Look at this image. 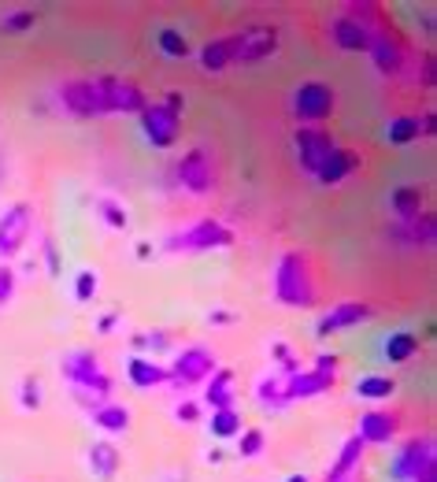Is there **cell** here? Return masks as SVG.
Wrapping results in <instances>:
<instances>
[{
	"label": "cell",
	"mask_w": 437,
	"mask_h": 482,
	"mask_svg": "<svg viewBox=\"0 0 437 482\" xmlns=\"http://www.w3.org/2000/svg\"><path fill=\"white\" fill-rule=\"evenodd\" d=\"M270 293L282 308H315L319 301V290H315V279H311V263L300 249H290L279 256L275 263V275H270Z\"/></svg>",
	"instance_id": "cell-1"
},
{
	"label": "cell",
	"mask_w": 437,
	"mask_h": 482,
	"mask_svg": "<svg viewBox=\"0 0 437 482\" xmlns=\"http://www.w3.org/2000/svg\"><path fill=\"white\" fill-rule=\"evenodd\" d=\"M182 112H186V97L178 89H168L163 100H148L145 108L137 112V127H141V138L168 152L178 145V134H182Z\"/></svg>",
	"instance_id": "cell-2"
},
{
	"label": "cell",
	"mask_w": 437,
	"mask_h": 482,
	"mask_svg": "<svg viewBox=\"0 0 437 482\" xmlns=\"http://www.w3.org/2000/svg\"><path fill=\"white\" fill-rule=\"evenodd\" d=\"M227 45H230V67H256V64H267L270 56H279L282 30L270 23H252L227 34Z\"/></svg>",
	"instance_id": "cell-3"
},
{
	"label": "cell",
	"mask_w": 437,
	"mask_h": 482,
	"mask_svg": "<svg viewBox=\"0 0 437 482\" xmlns=\"http://www.w3.org/2000/svg\"><path fill=\"white\" fill-rule=\"evenodd\" d=\"M60 374L71 383V390H86V394H93V397H107V401H112L116 383H112V374L104 371L97 349H71V353L60 360Z\"/></svg>",
	"instance_id": "cell-4"
},
{
	"label": "cell",
	"mask_w": 437,
	"mask_h": 482,
	"mask_svg": "<svg viewBox=\"0 0 437 482\" xmlns=\"http://www.w3.org/2000/svg\"><path fill=\"white\" fill-rule=\"evenodd\" d=\"M230 245H234V231L223 220H215V216H204V220H197V223H189V227L163 238V249H168V252H189V256L230 249Z\"/></svg>",
	"instance_id": "cell-5"
},
{
	"label": "cell",
	"mask_w": 437,
	"mask_h": 482,
	"mask_svg": "<svg viewBox=\"0 0 437 482\" xmlns=\"http://www.w3.org/2000/svg\"><path fill=\"white\" fill-rule=\"evenodd\" d=\"M56 104L71 119H104L107 116V100L100 89V78H67L56 86Z\"/></svg>",
	"instance_id": "cell-6"
},
{
	"label": "cell",
	"mask_w": 437,
	"mask_h": 482,
	"mask_svg": "<svg viewBox=\"0 0 437 482\" xmlns=\"http://www.w3.org/2000/svg\"><path fill=\"white\" fill-rule=\"evenodd\" d=\"M290 108H293V116H297L300 127H322L326 119L338 112V89L330 82H319V78L300 82L293 89Z\"/></svg>",
	"instance_id": "cell-7"
},
{
	"label": "cell",
	"mask_w": 437,
	"mask_h": 482,
	"mask_svg": "<svg viewBox=\"0 0 437 482\" xmlns=\"http://www.w3.org/2000/svg\"><path fill=\"white\" fill-rule=\"evenodd\" d=\"M338 353H319L315 356V367H304L297 371L293 379H286V401H311V397H322L338 386Z\"/></svg>",
	"instance_id": "cell-8"
},
{
	"label": "cell",
	"mask_w": 437,
	"mask_h": 482,
	"mask_svg": "<svg viewBox=\"0 0 437 482\" xmlns=\"http://www.w3.org/2000/svg\"><path fill=\"white\" fill-rule=\"evenodd\" d=\"M218 367L215 353L204 349V345H186L182 353L171 356L168 364V383L175 390H193V386H204L208 383V374Z\"/></svg>",
	"instance_id": "cell-9"
},
{
	"label": "cell",
	"mask_w": 437,
	"mask_h": 482,
	"mask_svg": "<svg viewBox=\"0 0 437 482\" xmlns=\"http://www.w3.org/2000/svg\"><path fill=\"white\" fill-rule=\"evenodd\" d=\"M175 182H178L186 193H193V197L215 193L218 175H215V164H211V152L200 149V145L186 149V152L175 159Z\"/></svg>",
	"instance_id": "cell-10"
},
{
	"label": "cell",
	"mask_w": 437,
	"mask_h": 482,
	"mask_svg": "<svg viewBox=\"0 0 437 482\" xmlns=\"http://www.w3.org/2000/svg\"><path fill=\"white\" fill-rule=\"evenodd\" d=\"M30 231H34V204L15 200L0 211V263H12L26 249Z\"/></svg>",
	"instance_id": "cell-11"
},
{
	"label": "cell",
	"mask_w": 437,
	"mask_h": 482,
	"mask_svg": "<svg viewBox=\"0 0 437 482\" xmlns=\"http://www.w3.org/2000/svg\"><path fill=\"white\" fill-rule=\"evenodd\" d=\"M381 238L397 249H404V252H426L437 241V220H433V211H422L419 220H408V223L393 220V223L381 227Z\"/></svg>",
	"instance_id": "cell-12"
},
{
	"label": "cell",
	"mask_w": 437,
	"mask_h": 482,
	"mask_svg": "<svg viewBox=\"0 0 437 482\" xmlns=\"http://www.w3.org/2000/svg\"><path fill=\"white\" fill-rule=\"evenodd\" d=\"M338 149L334 134L330 130H322V127H297L293 130V152H297V168L311 179L319 168H322V159L330 156Z\"/></svg>",
	"instance_id": "cell-13"
},
{
	"label": "cell",
	"mask_w": 437,
	"mask_h": 482,
	"mask_svg": "<svg viewBox=\"0 0 437 482\" xmlns=\"http://www.w3.org/2000/svg\"><path fill=\"white\" fill-rule=\"evenodd\" d=\"M97 78H100V89L107 100V116H137L148 104L145 89L123 75H97Z\"/></svg>",
	"instance_id": "cell-14"
},
{
	"label": "cell",
	"mask_w": 437,
	"mask_h": 482,
	"mask_svg": "<svg viewBox=\"0 0 437 482\" xmlns=\"http://www.w3.org/2000/svg\"><path fill=\"white\" fill-rule=\"evenodd\" d=\"M367 56H371V64H374V71L381 75V78H397L401 71H404V45H401V37L381 23L378 30H371V48H367Z\"/></svg>",
	"instance_id": "cell-15"
},
{
	"label": "cell",
	"mask_w": 437,
	"mask_h": 482,
	"mask_svg": "<svg viewBox=\"0 0 437 482\" xmlns=\"http://www.w3.org/2000/svg\"><path fill=\"white\" fill-rule=\"evenodd\" d=\"M371 315H374L371 304H363V301H341V304L326 308V312L315 319V338H334V334H341V331H352V327L367 323Z\"/></svg>",
	"instance_id": "cell-16"
},
{
	"label": "cell",
	"mask_w": 437,
	"mask_h": 482,
	"mask_svg": "<svg viewBox=\"0 0 437 482\" xmlns=\"http://www.w3.org/2000/svg\"><path fill=\"white\" fill-rule=\"evenodd\" d=\"M360 168H363V156H360L356 149H345V145H338L330 156L322 159V168L311 175V182H315L319 190H334V186L349 182V179H352Z\"/></svg>",
	"instance_id": "cell-17"
},
{
	"label": "cell",
	"mask_w": 437,
	"mask_h": 482,
	"mask_svg": "<svg viewBox=\"0 0 437 482\" xmlns=\"http://www.w3.org/2000/svg\"><path fill=\"white\" fill-rule=\"evenodd\" d=\"M430 460H437V456H433V438H430V435L408 438V442L401 446V453L393 456V464H390V478H393V482H412Z\"/></svg>",
	"instance_id": "cell-18"
},
{
	"label": "cell",
	"mask_w": 437,
	"mask_h": 482,
	"mask_svg": "<svg viewBox=\"0 0 437 482\" xmlns=\"http://www.w3.org/2000/svg\"><path fill=\"white\" fill-rule=\"evenodd\" d=\"M401 431V415L393 408H367L356 423V438L363 446H390Z\"/></svg>",
	"instance_id": "cell-19"
},
{
	"label": "cell",
	"mask_w": 437,
	"mask_h": 482,
	"mask_svg": "<svg viewBox=\"0 0 437 482\" xmlns=\"http://www.w3.org/2000/svg\"><path fill=\"white\" fill-rule=\"evenodd\" d=\"M437 134V112L426 108L419 116H397L386 123V141L390 145H415L422 138H433Z\"/></svg>",
	"instance_id": "cell-20"
},
{
	"label": "cell",
	"mask_w": 437,
	"mask_h": 482,
	"mask_svg": "<svg viewBox=\"0 0 437 482\" xmlns=\"http://www.w3.org/2000/svg\"><path fill=\"white\" fill-rule=\"evenodd\" d=\"M326 34H330V45L341 48V52H363L367 56V48H371V26H363L360 19H352L345 12L330 19Z\"/></svg>",
	"instance_id": "cell-21"
},
{
	"label": "cell",
	"mask_w": 437,
	"mask_h": 482,
	"mask_svg": "<svg viewBox=\"0 0 437 482\" xmlns=\"http://www.w3.org/2000/svg\"><path fill=\"white\" fill-rule=\"evenodd\" d=\"M86 467L93 478L100 482H116V475L123 471V449L112 442V438H97L89 449H86Z\"/></svg>",
	"instance_id": "cell-22"
},
{
	"label": "cell",
	"mask_w": 437,
	"mask_h": 482,
	"mask_svg": "<svg viewBox=\"0 0 437 482\" xmlns=\"http://www.w3.org/2000/svg\"><path fill=\"white\" fill-rule=\"evenodd\" d=\"M204 401V408H211V412H218V408H238L234 401H238V394H234V371L230 367H215L211 374H208V383H204V394H200Z\"/></svg>",
	"instance_id": "cell-23"
},
{
	"label": "cell",
	"mask_w": 437,
	"mask_h": 482,
	"mask_svg": "<svg viewBox=\"0 0 437 482\" xmlns=\"http://www.w3.org/2000/svg\"><path fill=\"white\" fill-rule=\"evenodd\" d=\"M127 379L134 390H156V386H168V364H159L152 356H137L130 353L127 360Z\"/></svg>",
	"instance_id": "cell-24"
},
{
	"label": "cell",
	"mask_w": 437,
	"mask_h": 482,
	"mask_svg": "<svg viewBox=\"0 0 437 482\" xmlns=\"http://www.w3.org/2000/svg\"><path fill=\"white\" fill-rule=\"evenodd\" d=\"M363 456H367V446H363L356 435H352V438H345V442H341V449H338V456H334V464L326 467V478H322V482H345V478L360 475Z\"/></svg>",
	"instance_id": "cell-25"
},
{
	"label": "cell",
	"mask_w": 437,
	"mask_h": 482,
	"mask_svg": "<svg viewBox=\"0 0 437 482\" xmlns=\"http://www.w3.org/2000/svg\"><path fill=\"white\" fill-rule=\"evenodd\" d=\"M89 419H93V426H97V431H100L104 438H119V435H127V431H130V423H134L130 408L119 405V401H104L97 412H89Z\"/></svg>",
	"instance_id": "cell-26"
},
{
	"label": "cell",
	"mask_w": 437,
	"mask_h": 482,
	"mask_svg": "<svg viewBox=\"0 0 437 482\" xmlns=\"http://www.w3.org/2000/svg\"><path fill=\"white\" fill-rule=\"evenodd\" d=\"M390 211H393V220H397V223L419 220L422 211H426V190H422V186H412V182L397 186V190L390 193Z\"/></svg>",
	"instance_id": "cell-27"
},
{
	"label": "cell",
	"mask_w": 437,
	"mask_h": 482,
	"mask_svg": "<svg viewBox=\"0 0 437 482\" xmlns=\"http://www.w3.org/2000/svg\"><path fill=\"white\" fill-rule=\"evenodd\" d=\"M419 349H422V338L415 331H393L381 342V356L390 364H408L412 356H419Z\"/></svg>",
	"instance_id": "cell-28"
},
{
	"label": "cell",
	"mask_w": 437,
	"mask_h": 482,
	"mask_svg": "<svg viewBox=\"0 0 437 482\" xmlns=\"http://www.w3.org/2000/svg\"><path fill=\"white\" fill-rule=\"evenodd\" d=\"M352 394L360 401H371V405H381V401H390L397 397V379H390V374H363V379H356Z\"/></svg>",
	"instance_id": "cell-29"
},
{
	"label": "cell",
	"mask_w": 437,
	"mask_h": 482,
	"mask_svg": "<svg viewBox=\"0 0 437 482\" xmlns=\"http://www.w3.org/2000/svg\"><path fill=\"white\" fill-rule=\"evenodd\" d=\"M197 60H200V71L204 75H223L230 67V45H227V37L204 41L200 52H197Z\"/></svg>",
	"instance_id": "cell-30"
},
{
	"label": "cell",
	"mask_w": 437,
	"mask_h": 482,
	"mask_svg": "<svg viewBox=\"0 0 437 482\" xmlns=\"http://www.w3.org/2000/svg\"><path fill=\"white\" fill-rule=\"evenodd\" d=\"M156 48L163 52L168 60H189L193 56V45L178 26H159L156 30Z\"/></svg>",
	"instance_id": "cell-31"
},
{
	"label": "cell",
	"mask_w": 437,
	"mask_h": 482,
	"mask_svg": "<svg viewBox=\"0 0 437 482\" xmlns=\"http://www.w3.org/2000/svg\"><path fill=\"white\" fill-rule=\"evenodd\" d=\"M256 401L263 408H270V412L290 408V401H286V379H282V374H263V379L256 383Z\"/></svg>",
	"instance_id": "cell-32"
},
{
	"label": "cell",
	"mask_w": 437,
	"mask_h": 482,
	"mask_svg": "<svg viewBox=\"0 0 437 482\" xmlns=\"http://www.w3.org/2000/svg\"><path fill=\"white\" fill-rule=\"evenodd\" d=\"M208 431H211V438H218V442H230V438H238V435L245 431L241 412H238V408H218V412H211Z\"/></svg>",
	"instance_id": "cell-33"
},
{
	"label": "cell",
	"mask_w": 437,
	"mask_h": 482,
	"mask_svg": "<svg viewBox=\"0 0 437 482\" xmlns=\"http://www.w3.org/2000/svg\"><path fill=\"white\" fill-rule=\"evenodd\" d=\"M93 204H97V216H100V223L107 231H127L130 227V208L123 200H116V197H97Z\"/></svg>",
	"instance_id": "cell-34"
},
{
	"label": "cell",
	"mask_w": 437,
	"mask_h": 482,
	"mask_svg": "<svg viewBox=\"0 0 437 482\" xmlns=\"http://www.w3.org/2000/svg\"><path fill=\"white\" fill-rule=\"evenodd\" d=\"M37 12L34 8H8V12H0V34H8V37H23L37 26Z\"/></svg>",
	"instance_id": "cell-35"
},
{
	"label": "cell",
	"mask_w": 437,
	"mask_h": 482,
	"mask_svg": "<svg viewBox=\"0 0 437 482\" xmlns=\"http://www.w3.org/2000/svg\"><path fill=\"white\" fill-rule=\"evenodd\" d=\"M130 349H134L137 356H152V360H156V353L171 349V338H168V331H137V334L130 338Z\"/></svg>",
	"instance_id": "cell-36"
},
{
	"label": "cell",
	"mask_w": 437,
	"mask_h": 482,
	"mask_svg": "<svg viewBox=\"0 0 437 482\" xmlns=\"http://www.w3.org/2000/svg\"><path fill=\"white\" fill-rule=\"evenodd\" d=\"M41 405H45V383H41V374H23V379H19V408L37 412Z\"/></svg>",
	"instance_id": "cell-37"
},
{
	"label": "cell",
	"mask_w": 437,
	"mask_h": 482,
	"mask_svg": "<svg viewBox=\"0 0 437 482\" xmlns=\"http://www.w3.org/2000/svg\"><path fill=\"white\" fill-rule=\"evenodd\" d=\"M270 360L279 364V374L282 379H293L297 371H304V364H300V356L286 345V342H270Z\"/></svg>",
	"instance_id": "cell-38"
},
{
	"label": "cell",
	"mask_w": 437,
	"mask_h": 482,
	"mask_svg": "<svg viewBox=\"0 0 437 482\" xmlns=\"http://www.w3.org/2000/svg\"><path fill=\"white\" fill-rule=\"evenodd\" d=\"M263 449H267V435L259 426H245L238 435V456L241 460H256V456H263Z\"/></svg>",
	"instance_id": "cell-39"
},
{
	"label": "cell",
	"mask_w": 437,
	"mask_h": 482,
	"mask_svg": "<svg viewBox=\"0 0 437 482\" xmlns=\"http://www.w3.org/2000/svg\"><path fill=\"white\" fill-rule=\"evenodd\" d=\"M97 293H100V275L89 272V267H82V272L75 275V301L78 304H93Z\"/></svg>",
	"instance_id": "cell-40"
},
{
	"label": "cell",
	"mask_w": 437,
	"mask_h": 482,
	"mask_svg": "<svg viewBox=\"0 0 437 482\" xmlns=\"http://www.w3.org/2000/svg\"><path fill=\"white\" fill-rule=\"evenodd\" d=\"M41 260H45V272H48L52 279H60L64 260H60V245H56V238H52L48 231L41 234Z\"/></svg>",
	"instance_id": "cell-41"
},
{
	"label": "cell",
	"mask_w": 437,
	"mask_h": 482,
	"mask_svg": "<svg viewBox=\"0 0 437 482\" xmlns=\"http://www.w3.org/2000/svg\"><path fill=\"white\" fill-rule=\"evenodd\" d=\"M19 290V272L12 263H0V308H8Z\"/></svg>",
	"instance_id": "cell-42"
},
{
	"label": "cell",
	"mask_w": 437,
	"mask_h": 482,
	"mask_svg": "<svg viewBox=\"0 0 437 482\" xmlns=\"http://www.w3.org/2000/svg\"><path fill=\"white\" fill-rule=\"evenodd\" d=\"M200 415H204V405H200V401H193V397H182V401L175 405V419H178L182 426H197V423H200Z\"/></svg>",
	"instance_id": "cell-43"
},
{
	"label": "cell",
	"mask_w": 437,
	"mask_h": 482,
	"mask_svg": "<svg viewBox=\"0 0 437 482\" xmlns=\"http://www.w3.org/2000/svg\"><path fill=\"white\" fill-rule=\"evenodd\" d=\"M433 67H437V64H433V52L426 48L422 56L415 60V75H419V82H422L426 89H433V82H437V71H433Z\"/></svg>",
	"instance_id": "cell-44"
},
{
	"label": "cell",
	"mask_w": 437,
	"mask_h": 482,
	"mask_svg": "<svg viewBox=\"0 0 437 482\" xmlns=\"http://www.w3.org/2000/svg\"><path fill=\"white\" fill-rule=\"evenodd\" d=\"M208 323L211 327H230V323H238V312H230V308H211L208 312Z\"/></svg>",
	"instance_id": "cell-45"
},
{
	"label": "cell",
	"mask_w": 437,
	"mask_h": 482,
	"mask_svg": "<svg viewBox=\"0 0 437 482\" xmlns=\"http://www.w3.org/2000/svg\"><path fill=\"white\" fill-rule=\"evenodd\" d=\"M119 319H123V312H119V308H116V312H104V315L97 319V334H104V338H107V334H112V331L119 327Z\"/></svg>",
	"instance_id": "cell-46"
},
{
	"label": "cell",
	"mask_w": 437,
	"mask_h": 482,
	"mask_svg": "<svg viewBox=\"0 0 437 482\" xmlns=\"http://www.w3.org/2000/svg\"><path fill=\"white\" fill-rule=\"evenodd\" d=\"M134 260H141V263L152 260V241H148V238H141V241L134 245Z\"/></svg>",
	"instance_id": "cell-47"
},
{
	"label": "cell",
	"mask_w": 437,
	"mask_h": 482,
	"mask_svg": "<svg viewBox=\"0 0 437 482\" xmlns=\"http://www.w3.org/2000/svg\"><path fill=\"white\" fill-rule=\"evenodd\" d=\"M412 482H437V460H430V464H426V467H422Z\"/></svg>",
	"instance_id": "cell-48"
},
{
	"label": "cell",
	"mask_w": 437,
	"mask_h": 482,
	"mask_svg": "<svg viewBox=\"0 0 437 482\" xmlns=\"http://www.w3.org/2000/svg\"><path fill=\"white\" fill-rule=\"evenodd\" d=\"M223 460H227V449H218V446L208 449V464H223Z\"/></svg>",
	"instance_id": "cell-49"
},
{
	"label": "cell",
	"mask_w": 437,
	"mask_h": 482,
	"mask_svg": "<svg viewBox=\"0 0 437 482\" xmlns=\"http://www.w3.org/2000/svg\"><path fill=\"white\" fill-rule=\"evenodd\" d=\"M5 175H8V164H5V152H0V186H5Z\"/></svg>",
	"instance_id": "cell-50"
},
{
	"label": "cell",
	"mask_w": 437,
	"mask_h": 482,
	"mask_svg": "<svg viewBox=\"0 0 437 482\" xmlns=\"http://www.w3.org/2000/svg\"><path fill=\"white\" fill-rule=\"evenodd\" d=\"M286 482H311V478H308V475H300V471H297V475H286Z\"/></svg>",
	"instance_id": "cell-51"
},
{
	"label": "cell",
	"mask_w": 437,
	"mask_h": 482,
	"mask_svg": "<svg viewBox=\"0 0 437 482\" xmlns=\"http://www.w3.org/2000/svg\"><path fill=\"white\" fill-rule=\"evenodd\" d=\"M345 482H363V475H352V478H345Z\"/></svg>",
	"instance_id": "cell-52"
},
{
	"label": "cell",
	"mask_w": 437,
	"mask_h": 482,
	"mask_svg": "<svg viewBox=\"0 0 437 482\" xmlns=\"http://www.w3.org/2000/svg\"><path fill=\"white\" fill-rule=\"evenodd\" d=\"M171 482H178V478H171Z\"/></svg>",
	"instance_id": "cell-53"
}]
</instances>
